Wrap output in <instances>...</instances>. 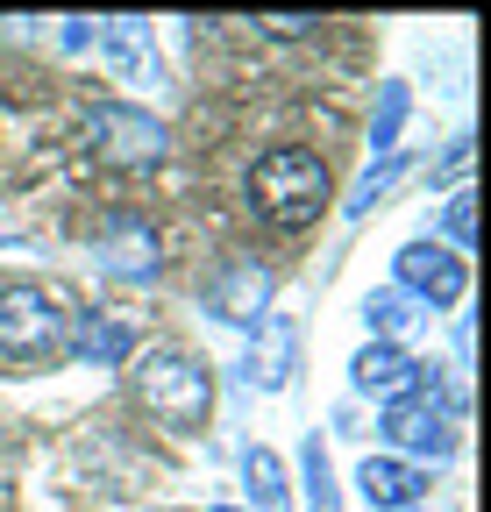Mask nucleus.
Masks as SVG:
<instances>
[{
	"label": "nucleus",
	"mask_w": 491,
	"mask_h": 512,
	"mask_svg": "<svg viewBox=\"0 0 491 512\" xmlns=\"http://www.w3.org/2000/svg\"><path fill=\"white\" fill-rule=\"evenodd\" d=\"M363 320H371V335H378V342H399V335H413V328H420V313H413V299H406V292H371Z\"/></svg>",
	"instance_id": "nucleus-15"
},
{
	"label": "nucleus",
	"mask_w": 491,
	"mask_h": 512,
	"mask_svg": "<svg viewBox=\"0 0 491 512\" xmlns=\"http://www.w3.org/2000/svg\"><path fill=\"white\" fill-rule=\"evenodd\" d=\"M242 484H250V505H257V512H292L278 448H242Z\"/></svg>",
	"instance_id": "nucleus-11"
},
{
	"label": "nucleus",
	"mask_w": 491,
	"mask_h": 512,
	"mask_svg": "<svg viewBox=\"0 0 491 512\" xmlns=\"http://www.w3.org/2000/svg\"><path fill=\"white\" fill-rule=\"evenodd\" d=\"M399 292L413 299H435V306H456L463 299V256H449L442 242H406L399 249Z\"/></svg>",
	"instance_id": "nucleus-8"
},
{
	"label": "nucleus",
	"mask_w": 491,
	"mask_h": 512,
	"mask_svg": "<svg viewBox=\"0 0 491 512\" xmlns=\"http://www.w3.org/2000/svg\"><path fill=\"white\" fill-rule=\"evenodd\" d=\"M356 484H363V498H371V512H413L427 498V470L399 463V456H363Z\"/></svg>",
	"instance_id": "nucleus-9"
},
{
	"label": "nucleus",
	"mask_w": 491,
	"mask_h": 512,
	"mask_svg": "<svg viewBox=\"0 0 491 512\" xmlns=\"http://www.w3.org/2000/svg\"><path fill=\"white\" fill-rule=\"evenodd\" d=\"M385 434H392L399 448H413V456H449V441H456L435 399H399V406H385Z\"/></svg>",
	"instance_id": "nucleus-10"
},
{
	"label": "nucleus",
	"mask_w": 491,
	"mask_h": 512,
	"mask_svg": "<svg viewBox=\"0 0 491 512\" xmlns=\"http://www.w3.org/2000/svg\"><path fill=\"white\" fill-rule=\"evenodd\" d=\"M399 171H406V157H399V150H392L385 164H371V171L356 178V192H349V214H371V207H378V192H385V185H392Z\"/></svg>",
	"instance_id": "nucleus-17"
},
{
	"label": "nucleus",
	"mask_w": 491,
	"mask_h": 512,
	"mask_svg": "<svg viewBox=\"0 0 491 512\" xmlns=\"http://www.w3.org/2000/svg\"><path fill=\"white\" fill-rule=\"evenodd\" d=\"M136 399L150 420H164L171 434H200L207 413H214V377L193 363V356H178V349H150L136 356Z\"/></svg>",
	"instance_id": "nucleus-2"
},
{
	"label": "nucleus",
	"mask_w": 491,
	"mask_h": 512,
	"mask_svg": "<svg viewBox=\"0 0 491 512\" xmlns=\"http://www.w3.org/2000/svg\"><path fill=\"white\" fill-rule=\"evenodd\" d=\"M0 242H8V235H0Z\"/></svg>",
	"instance_id": "nucleus-21"
},
{
	"label": "nucleus",
	"mask_w": 491,
	"mask_h": 512,
	"mask_svg": "<svg viewBox=\"0 0 491 512\" xmlns=\"http://www.w3.org/2000/svg\"><path fill=\"white\" fill-rule=\"evenodd\" d=\"M399 121H406V86H385V107H378V128H371V143H378V150L399 143Z\"/></svg>",
	"instance_id": "nucleus-18"
},
{
	"label": "nucleus",
	"mask_w": 491,
	"mask_h": 512,
	"mask_svg": "<svg viewBox=\"0 0 491 512\" xmlns=\"http://www.w3.org/2000/svg\"><path fill=\"white\" fill-rule=\"evenodd\" d=\"M257 356H250V377L264 384V392H278V384L292 377V320H278V313H264L257 320Z\"/></svg>",
	"instance_id": "nucleus-12"
},
{
	"label": "nucleus",
	"mask_w": 491,
	"mask_h": 512,
	"mask_svg": "<svg viewBox=\"0 0 491 512\" xmlns=\"http://www.w3.org/2000/svg\"><path fill=\"white\" fill-rule=\"evenodd\" d=\"M349 384H356L363 399L399 406V399H413V392H420V363H413L399 342H363V349H356V363H349Z\"/></svg>",
	"instance_id": "nucleus-7"
},
{
	"label": "nucleus",
	"mask_w": 491,
	"mask_h": 512,
	"mask_svg": "<svg viewBox=\"0 0 491 512\" xmlns=\"http://www.w3.org/2000/svg\"><path fill=\"white\" fill-rule=\"evenodd\" d=\"M299 470H306V505H314V512H342V491H335V470H328V448H321V434H306V448H299Z\"/></svg>",
	"instance_id": "nucleus-13"
},
{
	"label": "nucleus",
	"mask_w": 491,
	"mask_h": 512,
	"mask_svg": "<svg viewBox=\"0 0 491 512\" xmlns=\"http://www.w3.org/2000/svg\"><path fill=\"white\" fill-rule=\"evenodd\" d=\"M442 228H449V242H456V249H470V242H477V207H470V192H456V200H449Z\"/></svg>",
	"instance_id": "nucleus-19"
},
{
	"label": "nucleus",
	"mask_w": 491,
	"mask_h": 512,
	"mask_svg": "<svg viewBox=\"0 0 491 512\" xmlns=\"http://www.w3.org/2000/svg\"><path fill=\"white\" fill-rule=\"evenodd\" d=\"M257 29L264 36H306V29H321V15H264Z\"/></svg>",
	"instance_id": "nucleus-20"
},
{
	"label": "nucleus",
	"mask_w": 491,
	"mask_h": 512,
	"mask_svg": "<svg viewBox=\"0 0 491 512\" xmlns=\"http://www.w3.org/2000/svg\"><path fill=\"white\" fill-rule=\"evenodd\" d=\"M57 342H65V313L50 306V292L36 285L0 292V356H50Z\"/></svg>",
	"instance_id": "nucleus-4"
},
{
	"label": "nucleus",
	"mask_w": 491,
	"mask_h": 512,
	"mask_svg": "<svg viewBox=\"0 0 491 512\" xmlns=\"http://www.w3.org/2000/svg\"><path fill=\"white\" fill-rule=\"evenodd\" d=\"M79 356H86V363H129V328L86 320V328H79Z\"/></svg>",
	"instance_id": "nucleus-16"
},
{
	"label": "nucleus",
	"mask_w": 491,
	"mask_h": 512,
	"mask_svg": "<svg viewBox=\"0 0 491 512\" xmlns=\"http://www.w3.org/2000/svg\"><path fill=\"white\" fill-rule=\"evenodd\" d=\"M100 43H107V57L121 64V72H143V64H157V50H150V29H143V22H100Z\"/></svg>",
	"instance_id": "nucleus-14"
},
{
	"label": "nucleus",
	"mask_w": 491,
	"mask_h": 512,
	"mask_svg": "<svg viewBox=\"0 0 491 512\" xmlns=\"http://www.w3.org/2000/svg\"><path fill=\"white\" fill-rule=\"evenodd\" d=\"M86 143L100 164L114 171H157L164 150H171V128L150 114V107H129V100H100L93 121H86Z\"/></svg>",
	"instance_id": "nucleus-3"
},
{
	"label": "nucleus",
	"mask_w": 491,
	"mask_h": 512,
	"mask_svg": "<svg viewBox=\"0 0 491 512\" xmlns=\"http://www.w3.org/2000/svg\"><path fill=\"white\" fill-rule=\"evenodd\" d=\"M271 292H278V278H271L264 256H228L221 278L207 285V306L221 320H235V328H257V320L271 313Z\"/></svg>",
	"instance_id": "nucleus-6"
},
{
	"label": "nucleus",
	"mask_w": 491,
	"mask_h": 512,
	"mask_svg": "<svg viewBox=\"0 0 491 512\" xmlns=\"http://www.w3.org/2000/svg\"><path fill=\"white\" fill-rule=\"evenodd\" d=\"M93 256H100L107 278L150 285V278H157V228H150L143 214H107L100 235H93Z\"/></svg>",
	"instance_id": "nucleus-5"
},
{
	"label": "nucleus",
	"mask_w": 491,
	"mask_h": 512,
	"mask_svg": "<svg viewBox=\"0 0 491 512\" xmlns=\"http://www.w3.org/2000/svg\"><path fill=\"white\" fill-rule=\"evenodd\" d=\"M250 207H257L271 228H285V235L314 228L321 207H328V164H321L314 150H299V143L264 150V157L250 164Z\"/></svg>",
	"instance_id": "nucleus-1"
}]
</instances>
